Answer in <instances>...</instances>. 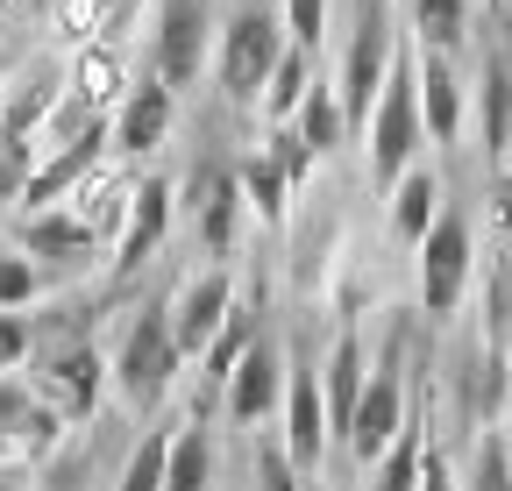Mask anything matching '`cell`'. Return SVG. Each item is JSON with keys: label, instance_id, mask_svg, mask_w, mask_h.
<instances>
[{"label": "cell", "instance_id": "6da1fadb", "mask_svg": "<svg viewBox=\"0 0 512 491\" xmlns=\"http://www.w3.org/2000/svg\"><path fill=\"white\" fill-rule=\"evenodd\" d=\"M427 136V121H420V43L399 36L392 50V72H384V93L363 121V150H370V186L377 193H392L399 178L413 171V150Z\"/></svg>", "mask_w": 512, "mask_h": 491}, {"label": "cell", "instance_id": "7a4b0ae2", "mask_svg": "<svg viewBox=\"0 0 512 491\" xmlns=\"http://www.w3.org/2000/svg\"><path fill=\"white\" fill-rule=\"evenodd\" d=\"M285 50H292L285 15L271 8V0H242V8L221 22V50H214V79H221V93H228L235 107L264 100V86H271V72H278Z\"/></svg>", "mask_w": 512, "mask_h": 491}, {"label": "cell", "instance_id": "3957f363", "mask_svg": "<svg viewBox=\"0 0 512 491\" xmlns=\"http://www.w3.org/2000/svg\"><path fill=\"white\" fill-rule=\"evenodd\" d=\"M178 371H185V356H178V342H171V299H150L143 314L128 321V335H121V349H114V363H107V378L121 385V399L136 406V413H157V406L171 399Z\"/></svg>", "mask_w": 512, "mask_h": 491}, {"label": "cell", "instance_id": "277c9868", "mask_svg": "<svg viewBox=\"0 0 512 491\" xmlns=\"http://www.w3.org/2000/svg\"><path fill=\"white\" fill-rule=\"evenodd\" d=\"M392 50H399V22H392V0H363V15L349 29V50H342V121L363 129L377 93H384V72H392Z\"/></svg>", "mask_w": 512, "mask_h": 491}, {"label": "cell", "instance_id": "5b68a950", "mask_svg": "<svg viewBox=\"0 0 512 491\" xmlns=\"http://www.w3.org/2000/svg\"><path fill=\"white\" fill-rule=\"evenodd\" d=\"M406 342L392 335L384 342V356L370 363V385H363V399H356V420H349V435H342V449L356 456V463H377L384 449L399 442V427H406Z\"/></svg>", "mask_w": 512, "mask_h": 491}, {"label": "cell", "instance_id": "8992f818", "mask_svg": "<svg viewBox=\"0 0 512 491\" xmlns=\"http://www.w3.org/2000/svg\"><path fill=\"white\" fill-rule=\"evenodd\" d=\"M470 271H477V235H470V214L463 207H441V221L427 228L420 242V314L448 321L470 292Z\"/></svg>", "mask_w": 512, "mask_h": 491}, {"label": "cell", "instance_id": "52a82bcc", "mask_svg": "<svg viewBox=\"0 0 512 491\" xmlns=\"http://www.w3.org/2000/svg\"><path fill=\"white\" fill-rule=\"evenodd\" d=\"M207 43H214V8L207 0H157V29H150V79L185 93L207 72Z\"/></svg>", "mask_w": 512, "mask_h": 491}, {"label": "cell", "instance_id": "ba28073f", "mask_svg": "<svg viewBox=\"0 0 512 491\" xmlns=\"http://www.w3.org/2000/svg\"><path fill=\"white\" fill-rule=\"evenodd\" d=\"M29 385H36V399H43L64 427H79V420H93V413H100V392H107V356H100L93 342H57Z\"/></svg>", "mask_w": 512, "mask_h": 491}, {"label": "cell", "instance_id": "9c48e42d", "mask_svg": "<svg viewBox=\"0 0 512 491\" xmlns=\"http://www.w3.org/2000/svg\"><path fill=\"white\" fill-rule=\"evenodd\" d=\"M235 271L228 264H214V271H200V278H185V292L171 299V342H178V356L185 363H200L207 349H214V335L228 328V314H235Z\"/></svg>", "mask_w": 512, "mask_h": 491}, {"label": "cell", "instance_id": "30bf717a", "mask_svg": "<svg viewBox=\"0 0 512 491\" xmlns=\"http://www.w3.org/2000/svg\"><path fill=\"white\" fill-rule=\"evenodd\" d=\"M107 143H114V121H86V129L72 136V143H57L36 171H29V186H22V207L29 214H50V207H64L79 193V178L93 171V164H107Z\"/></svg>", "mask_w": 512, "mask_h": 491}, {"label": "cell", "instance_id": "8fae6325", "mask_svg": "<svg viewBox=\"0 0 512 491\" xmlns=\"http://www.w3.org/2000/svg\"><path fill=\"white\" fill-rule=\"evenodd\" d=\"M278 406H285V349H278L271 335H256L249 356L235 363V378L221 385V413H228L235 427H264Z\"/></svg>", "mask_w": 512, "mask_h": 491}, {"label": "cell", "instance_id": "7c38bea8", "mask_svg": "<svg viewBox=\"0 0 512 491\" xmlns=\"http://www.w3.org/2000/svg\"><path fill=\"white\" fill-rule=\"evenodd\" d=\"M285 456H292V470H313L320 456H328V435H335V427H328V392H320V371H313V363H292V371H285Z\"/></svg>", "mask_w": 512, "mask_h": 491}, {"label": "cell", "instance_id": "4fadbf2b", "mask_svg": "<svg viewBox=\"0 0 512 491\" xmlns=\"http://www.w3.org/2000/svg\"><path fill=\"white\" fill-rule=\"evenodd\" d=\"M171 235V178H136V200H128V221L114 235V271H143L157 257V242Z\"/></svg>", "mask_w": 512, "mask_h": 491}, {"label": "cell", "instance_id": "5bb4252c", "mask_svg": "<svg viewBox=\"0 0 512 491\" xmlns=\"http://www.w3.org/2000/svg\"><path fill=\"white\" fill-rule=\"evenodd\" d=\"M171 121H178V93L143 79V86H128V100L114 107V150L121 157H150L164 136H171Z\"/></svg>", "mask_w": 512, "mask_h": 491}, {"label": "cell", "instance_id": "9a60e30c", "mask_svg": "<svg viewBox=\"0 0 512 491\" xmlns=\"http://www.w3.org/2000/svg\"><path fill=\"white\" fill-rule=\"evenodd\" d=\"M128 200H136V178H128L121 164H93L86 178H79V193L64 200L86 228H93V242H114L121 235V221H128Z\"/></svg>", "mask_w": 512, "mask_h": 491}, {"label": "cell", "instance_id": "2e32d148", "mask_svg": "<svg viewBox=\"0 0 512 491\" xmlns=\"http://www.w3.org/2000/svg\"><path fill=\"white\" fill-rule=\"evenodd\" d=\"M363 385H370L363 335H356V328H342V335H335V349H328V363H320V392H328V427H335V435H349Z\"/></svg>", "mask_w": 512, "mask_h": 491}, {"label": "cell", "instance_id": "e0dca14e", "mask_svg": "<svg viewBox=\"0 0 512 491\" xmlns=\"http://www.w3.org/2000/svg\"><path fill=\"white\" fill-rule=\"evenodd\" d=\"M72 100L86 107V114H107L114 121V107L128 100V57H121V43H86L79 50V65H72Z\"/></svg>", "mask_w": 512, "mask_h": 491}, {"label": "cell", "instance_id": "ac0fdd59", "mask_svg": "<svg viewBox=\"0 0 512 491\" xmlns=\"http://www.w3.org/2000/svg\"><path fill=\"white\" fill-rule=\"evenodd\" d=\"M477 129H484V157L505 164L512 157V57L484 50V72H477Z\"/></svg>", "mask_w": 512, "mask_h": 491}, {"label": "cell", "instance_id": "d6986e66", "mask_svg": "<svg viewBox=\"0 0 512 491\" xmlns=\"http://www.w3.org/2000/svg\"><path fill=\"white\" fill-rule=\"evenodd\" d=\"M420 121H427L434 143L463 136V72H456V57L420 50Z\"/></svg>", "mask_w": 512, "mask_h": 491}, {"label": "cell", "instance_id": "ffe728a7", "mask_svg": "<svg viewBox=\"0 0 512 491\" xmlns=\"http://www.w3.org/2000/svg\"><path fill=\"white\" fill-rule=\"evenodd\" d=\"M192 214H200L207 257H235V228H242V186H235V171H200V186H192Z\"/></svg>", "mask_w": 512, "mask_h": 491}, {"label": "cell", "instance_id": "44dd1931", "mask_svg": "<svg viewBox=\"0 0 512 491\" xmlns=\"http://www.w3.org/2000/svg\"><path fill=\"white\" fill-rule=\"evenodd\" d=\"M100 242H93V228L72 214V207H50V214H22V257L36 264V257H57V264H79V257H93Z\"/></svg>", "mask_w": 512, "mask_h": 491}, {"label": "cell", "instance_id": "7402d4cb", "mask_svg": "<svg viewBox=\"0 0 512 491\" xmlns=\"http://www.w3.org/2000/svg\"><path fill=\"white\" fill-rule=\"evenodd\" d=\"M384 200H392V235L420 250V242H427V228L441 221V178H434L427 164H413V171H406V178H399V186L384 193Z\"/></svg>", "mask_w": 512, "mask_h": 491}, {"label": "cell", "instance_id": "603a6c76", "mask_svg": "<svg viewBox=\"0 0 512 491\" xmlns=\"http://www.w3.org/2000/svg\"><path fill=\"white\" fill-rule=\"evenodd\" d=\"M427 406H413L406 413V427H399V442L384 449L377 463H370V491H420V456H427Z\"/></svg>", "mask_w": 512, "mask_h": 491}, {"label": "cell", "instance_id": "cb8c5ba5", "mask_svg": "<svg viewBox=\"0 0 512 491\" xmlns=\"http://www.w3.org/2000/svg\"><path fill=\"white\" fill-rule=\"evenodd\" d=\"M470 8H477V0H406L413 43L434 50V57H456V50L470 43Z\"/></svg>", "mask_w": 512, "mask_h": 491}, {"label": "cell", "instance_id": "d4e9b609", "mask_svg": "<svg viewBox=\"0 0 512 491\" xmlns=\"http://www.w3.org/2000/svg\"><path fill=\"white\" fill-rule=\"evenodd\" d=\"M164 491H214V427L192 420L171 435V463H164Z\"/></svg>", "mask_w": 512, "mask_h": 491}, {"label": "cell", "instance_id": "484cf974", "mask_svg": "<svg viewBox=\"0 0 512 491\" xmlns=\"http://www.w3.org/2000/svg\"><path fill=\"white\" fill-rule=\"evenodd\" d=\"M235 186H242V207H256L271 228L285 221V207H292V178L278 171V157H271V150H249V157L235 164Z\"/></svg>", "mask_w": 512, "mask_h": 491}, {"label": "cell", "instance_id": "4316f807", "mask_svg": "<svg viewBox=\"0 0 512 491\" xmlns=\"http://www.w3.org/2000/svg\"><path fill=\"white\" fill-rule=\"evenodd\" d=\"M292 129H299V143H306L313 157H335V150L349 143V121H342V93L313 79V93H306V107L292 114Z\"/></svg>", "mask_w": 512, "mask_h": 491}, {"label": "cell", "instance_id": "83f0119b", "mask_svg": "<svg viewBox=\"0 0 512 491\" xmlns=\"http://www.w3.org/2000/svg\"><path fill=\"white\" fill-rule=\"evenodd\" d=\"M121 15H128V0H50V36L72 43V50H86V43H100V29H114Z\"/></svg>", "mask_w": 512, "mask_h": 491}, {"label": "cell", "instance_id": "f1b7e54d", "mask_svg": "<svg viewBox=\"0 0 512 491\" xmlns=\"http://www.w3.org/2000/svg\"><path fill=\"white\" fill-rule=\"evenodd\" d=\"M306 93H313V57H306V50H285L256 107H264V121H271V129H292V114L306 107Z\"/></svg>", "mask_w": 512, "mask_h": 491}, {"label": "cell", "instance_id": "f546056e", "mask_svg": "<svg viewBox=\"0 0 512 491\" xmlns=\"http://www.w3.org/2000/svg\"><path fill=\"white\" fill-rule=\"evenodd\" d=\"M249 342H256V314H249V306H235V314H228V328L214 335V349L200 356V378H207V392H221V385L235 378V363L249 356Z\"/></svg>", "mask_w": 512, "mask_h": 491}, {"label": "cell", "instance_id": "4dcf8cb0", "mask_svg": "<svg viewBox=\"0 0 512 491\" xmlns=\"http://www.w3.org/2000/svg\"><path fill=\"white\" fill-rule=\"evenodd\" d=\"M164 463H171V427H150V435L128 449L114 491H164Z\"/></svg>", "mask_w": 512, "mask_h": 491}, {"label": "cell", "instance_id": "1f68e13d", "mask_svg": "<svg viewBox=\"0 0 512 491\" xmlns=\"http://www.w3.org/2000/svg\"><path fill=\"white\" fill-rule=\"evenodd\" d=\"M29 413H36V385L29 378H0V463H15V442H22V420Z\"/></svg>", "mask_w": 512, "mask_h": 491}, {"label": "cell", "instance_id": "d6a6232c", "mask_svg": "<svg viewBox=\"0 0 512 491\" xmlns=\"http://www.w3.org/2000/svg\"><path fill=\"white\" fill-rule=\"evenodd\" d=\"M463 491H512V449H505V435H477V456H470V484Z\"/></svg>", "mask_w": 512, "mask_h": 491}, {"label": "cell", "instance_id": "836d02e7", "mask_svg": "<svg viewBox=\"0 0 512 491\" xmlns=\"http://www.w3.org/2000/svg\"><path fill=\"white\" fill-rule=\"evenodd\" d=\"M278 15H285V36H292V50H320L328 43V0H278Z\"/></svg>", "mask_w": 512, "mask_h": 491}, {"label": "cell", "instance_id": "e575fe53", "mask_svg": "<svg viewBox=\"0 0 512 491\" xmlns=\"http://www.w3.org/2000/svg\"><path fill=\"white\" fill-rule=\"evenodd\" d=\"M36 292H43V271L22 250H8V257H0V314H22Z\"/></svg>", "mask_w": 512, "mask_h": 491}, {"label": "cell", "instance_id": "d590c367", "mask_svg": "<svg viewBox=\"0 0 512 491\" xmlns=\"http://www.w3.org/2000/svg\"><path fill=\"white\" fill-rule=\"evenodd\" d=\"M256 491H306L299 484V470H292V456H285V442H256Z\"/></svg>", "mask_w": 512, "mask_h": 491}, {"label": "cell", "instance_id": "8d00e7d4", "mask_svg": "<svg viewBox=\"0 0 512 491\" xmlns=\"http://www.w3.org/2000/svg\"><path fill=\"white\" fill-rule=\"evenodd\" d=\"M29 349H36L29 314H0V378H15V371H22V363H29Z\"/></svg>", "mask_w": 512, "mask_h": 491}, {"label": "cell", "instance_id": "74e56055", "mask_svg": "<svg viewBox=\"0 0 512 491\" xmlns=\"http://www.w3.org/2000/svg\"><path fill=\"white\" fill-rule=\"evenodd\" d=\"M271 157H278V171L292 178V193L306 186V171H313V150L299 143V129H271Z\"/></svg>", "mask_w": 512, "mask_h": 491}, {"label": "cell", "instance_id": "f35d334b", "mask_svg": "<svg viewBox=\"0 0 512 491\" xmlns=\"http://www.w3.org/2000/svg\"><path fill=\"white\" fill-rule=\"evenodd\" d=\"M491 228H498V250L512 257V164L491 171Z\"/></svg>", "mask_w": 512, "mask_h": 491}, {"label": "cell", "instance_id": "ab89813d", "mask_svg": "<svg viewBox=\"0 0 512 491\" xmlns=\"http://www.w3.org/2000/svg\"><path fill=\"white\" fill-rule=\"evenodd\" d=\"M420 491H463V477H456V463H448V449L427 435V456H420Z\"/></svg>", "mask_w": 512, "mask_h": 491}, {"label": "cell", "instance_id": "60d3db41", "mask_svg": "<svg viewBox=\"0 0 512 491\" xmlns=\"http://www.w3.org/2000/svg\"><path fill=\"white\" fill-rule=\"evenodd\" d=\"M0 491H29V484H22V470H15V463H0Z\"/></svg>", "mask_w": 512, "mask_h": 491}, {"label": "cell", "instance_id": "b9f144b4", "mask_svg": "<svg viewBox=\"0 0 512 491\" xmlns=\"http://www.w3.org/2000/svg\"><path fill=\"white\" fill-rule=\"evenodd\" d=\"M0 114H8V79H0Z\"/></svg>", "mask_w": 512, "mask_h": 491}, {"label": "cell", "instance_id": "7bdbcfd3", "mask_svg": "<svg viewBox=\"0 0 512 491\" xmlns=\"http://www.w3.org/2000/svg\"><path fill=\"white\" fill-rule=\"evenodd\" d=\"M8 8H15V0H0V22H8Z\"/></svg>", "mask_w": 512, "mask_h": 491}, {"label": "cell", "instance_id": "ee69618b", "mask_svg": "<svg viewBox=\"0 0 512 491\" xmlns=\"http://www.w3.org/2000/svg\"><path fill=\"white\" fill-rule=\"evenodd\" d=\"M505 449H512V427H505Z\"/></svg>", "mask_w": 512, "mask_h": 491}, {"label": "cell", "instance_id": "f6af8a7d", "mask_svg": "<svg viewBox=\"0 0 512 491\" xmlns=\"http://www.w3.org/2000/svg\"><path fill=\"white\" fill-rule=\"evenodd\" d=\"M498 8H505V0H498Z\"/></svg>", "mask_w": 512, "mask_h": 491}]
</instances>
